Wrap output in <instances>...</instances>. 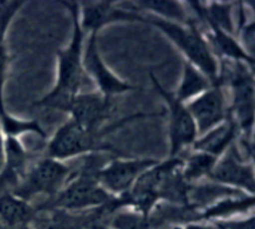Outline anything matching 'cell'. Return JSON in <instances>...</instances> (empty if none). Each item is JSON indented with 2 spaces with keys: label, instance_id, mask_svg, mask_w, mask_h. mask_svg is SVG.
Here are the masks:
<instances>
[{
  "label": "cell",
  "instance_id": "obj_1",
  "mask_svg": "<svg viewBox=\"0 0 255 229\" xmlns=\"http://www.w3.org/2000/svg\"><path fill=\"white\" fill-rule=\"evenodd\" d=\"M71 16V37L67 46L57 50V72L54 86L49 92L34 102L35 106L51 109L55 111L64 112L70 100L81 92L82 82L85 79L84 57L85 34L79 22V2L62 1Z\"/></svg>",
  "mask_w": 255,
  "mask_h": 229
},
{
  "label": "cell",
  "instance_id": "obj_2",
  "mask_svg": "<svg viewBox=\"0 0 255 229\" xmlns=\"http://www.w3.org/2000/svg\"><path fill=\"white\" fill-rule=\"evenodd\" d=\"M159 114H162L137 112L121 119H117L114 123H107L101 128H85L69 118L55 131V133L46 142L45 156L65 162L66 159H72L76 157L100 153L105 149L107 151L105 137L129 122L147 118V117L159 116Z\"/></svg>",
  "mask_w": 255,
  "mask_h": 229
},
{
  "label": "cell",
  "instance_id": "obj_3",
  "mask_svg": "<svg viewBox=\"0 0 255 229\" xmlns=\"http://www.w3.org/2000/svg\"><path fill=\"white\" fill-rule=\"evenodd\" d=\"M137 22L156 27L182 52L187 62L201 70L213 85L219 84L221 62L212 52L206 36L197 26L196 20L192 19L187 24H179L139 14Z\"/></svg>",
  "mask_w": 255,
  "mask_h": 229
},
{
  "label": "cell",
  "instance_id": "obj_4",
  "mask_svg": "<svg viewBox=\"0 0 255 229\" xmlns=\"http://www.w3.org/2000/svg\"><path fill=\"white\" fill-rule=\"evenodd\" d=\"M219 84L231 89L229 117L247 139H252L254 126V66L246 62L219 61Z\"/></svg>",
  "mask_w": 255,
  "mask_h": 229
},
{
  "label": "cell",
  "instance_id": "obj_5",
  "mask_svg": "<svg viewBox=\"0 0 255 229\" xmlns=\"http://www.w3.org/2000/svg\"><path fill=\"white\" fill-rule=\"evenodd\" d=\"M100 167H85L80 173L72 174L66 186L54 197L52 207L60 211H82L109 206L114 197L97 182L96 172Z\"/></svg>",
  "mask_w": 255,
  "mask_h": 229
},
{
  "label": "cell",
  "instance_id": "obj_6",
  "mask_svg": "<svg viewBox=\"0 0 255 229\" xmlns=\"http://www.w3.org/2000/svg\"><path fill=\"white\" fill-rule=\"evenodd\" d=\"M70 167L65 162L45 156L29 167L12 193L29 202L35 196L54 198L72 177Z\"/></svg>",
  "mask_w": 255,
  "mask_h": 229
},
{
  "label": "cell",
  "instance_id": "obj_7",
  "mask_svg": "<svg viewBox=\"0 0 255 229\" xmlns=\"http://www.w3.org/2000/svg\"><path fill=\"white\" fill-rule=\"evenodd\" d=\"M149 79L154 91L159 95L166 105L168 117L169 158L179 157L184 149L193 146L196 139L198 138L196 123L187 109V105L179 101L173 91L164 87L152 71L149 72Z\"/></svg>",
  "mask_w": 255,
  "mask_h": 229
},
{
  "label": "cell",
  "instance_id": "obj_8",
  "mask_svg": "<svg viewBox=\"0 0 255 229\" xmlns=\"http://www.w3.org/2000/svg\"><path fill=\"white\" fill-rule=\"evenodd\" d=\"M97 39H99V34L87 35L84 47V57H82L85 75L91 79V81L96 86L97 92L110 99H114L115 96L138 90L136 85H132L126 80L121 79L105 62L100 52Z\"/></svg>",
  "mask_w": 255,
  "mask_h": 229
},
{
  "label": "cell",
  "instance_id": "obj_9",
  "mask_svg": "<svg viewBox=\"0 0 255 229\" xmlns=\"http://www.w3.org/2000/svg\"><path fill=\"white\" fill-rule=\"evenodd\" d=\"M157 162L154 158H114L100 167L96 179L110 196L120 198Z\"/></svg>",
  "mask_w": 255,
  "mask_h": 229
},
{
  "label": "cell",
  "instance_id": "obj_10",
  "mask_svg": "<svg viewBox=\"0 0 255 229\" xmlns=\"http://www.w3.org/2000/svg\"><path fill=\"white\" fill-rule=\"evenodd\" d=\"M209 181L226 188L254 196V164L243 158L236 142L226 153L219 157Z\"/></svg>",
  "mask_w": 255,
  "mask_h": 229
},
{
  "label": "cell",
  "instance_id": "obj_11",
  "mask_svg": "<svg viewBox=\"0 0 255 229\" xmlns=\"http://www.w3.org/2000/svg\"><path fill=\"white\" fill-rule=\"evenodd\" d=\"M64 112L85 128H101L114 114V99L97 91L79 92L70 100Z\"/></svg>",
  "mask_w": 255,
  "mask_h": 229
},
{
  "label": "cell",
  "instance_id": "obj_12",
  "mask_svg": "<svg viewBox=\"0 0 255 229\" xmlns=\"http://www.w3.org/2000/svg\"><path fill=\"white\" fill-rule=\"evenodd\" d=\"M223 89L221 84H216L186 104L196 123L198 136L229 118V105Z\"/></svg>",
  "mask_w": 255,
  "mask_h": 229
},
{
  "label": "cell",
  "instance_id": "obj_13",
  "mask_svg": "<svg viewBox=\"0 0 255 229\" xmlns=\"http://www.w3.org/2000/svg\"><path fill=\"white\" fill-rule=\"evenodd\" d=\"M138 12L127 9L121 1L79 2V22L85 34H99L115 22L136 21Z\"/></svg>",
  "mask_w": 255,
  "mask_h": 229
},
{
  "label": "cell",
  "instance_id": "obj_14",
  "mask_svg": "<svg viewBox=\"0 0 255 229\" xmlns=\"http://www.w3.org/2000/svg\"><path fill=\"white\" fill-rule=\"evenodd\" d=\"M239 134L238 127L229 117L214 128L198 136L191 148H193V151L206 152L219 158L236 143Z\"/></svg>",
  "mask_w": 255,
  "mask_h": 229
},
{
  "label": "cell",
  "instance_id": "obj_15",
  "mask_svg": "<svg viewBox=\"0 0 255 229\" xmlns=\"http://www.w3.org/2000/svg\"><path fill=\"white\" fill-rule=\"evenodd\" d=\"M127 9L138 14L144 11L148 15L167 21L187 24L193 17L189 15L187 2L171 1V0H142V1H121Z\"/></svg>",
  "mask_w": 255,
  "mask_h": 229
},
{
  "label": "cell",
  "instance_id": "obj_16",
  "mask_svg": "<svg viewBox=\"0 0 255 229\" xmlns=\"http://www.w3.org/2000/svg\"><path fill=\"white\" fill-rule=\"evenodd\" d=\"M255 197L244 193H233L226 197H222L218 201L212 203L211 206L203 209L199 218L213 219V218H229L237 214H243L252 212L254 209Z\"/></svg>",
  "mask_w": 255,
  "mask_h": 229
},
{
  "label": "cell",
  "instance_id": "obj_17",
  "mask_svg": "<svg viewBox=\"0 0 255 229\" xmlns=\"http://www.w3.org/2000/svg\"><path fill=\"white\" fill-rule=\"evenodd\" d=\"M34 214V209L27 201L10 191L0 193V221L5 226L10 228L24 226L31 221Z\"/></svg>",
  "mask_w": 255,
  "mask_h": 229
},
{
  "label": "cell",
  "instance_id": "obj_18",
  "mask_svg": "<svg viewBox=\"0 0 255 229\" xmlns=\"http://www.w3.org/2000/svg\"><path fill=\"white\" fill-rule=\"evenodd\" d=\"M212 86H213L212 81L201 70H198L189 62L184 61L181 81H179L176 91L173 92L179 101L188 104L189 101L198 97L199 95L206 92Z\"/></svg>",
  "mask_w": 255,
  "mask_h": 229
},
{
  "label": "cell",
  "instance_id": "obj_19",
  "mask_svg": "<svg viewBox=\"0 0 255 229\" xmlns=\"http://www.w3.org/2000/svg\"><path fill=\"white\" fill-rule=\"evenodd\" d=\"M218 158L201 151H193L186 159H182L181 173L184 181L189 184L211 178Z\"/></svg>",
  "mask_w": 255,
  "mask_h": 229
},
{
  "label": "cell",
  "instance_id": "obj_20",
  "mask_svg": "<svg viewBox=\"0 0 255 229\" xmlns=\"http://www.w3.org/2000/svg\"><path fill=\"white\" fill-rule=\"evenodd\" d=\"M0 128L5 137L20 138L24 134H35L41 139H46V132L37 119L20 118L9 114L6 110L0 112Z\"/></svg>",
  "mask_w": 255,
  "mask_h": 229
},
{
  "label": "cell",
  "instance_id": "obj_21",
  "mask_svg": "<svg viewBox=\"0 0 255 229\" xmlns=\"http://www.w3.org/2000/svg\"><path fill=\"white\" fill-rule=\"evenodd\" d=\"M110 218L111 229H151L149 217L132 208L121 207L115 209Z\"/></svg>",
  "mask_w": 255,
  "mask_h": 229
},
{
  "label": "cell",
  "instance_id": "obj_22",
  "mask_svg": "<svg viewBox=\"0 0 255 229\" xmlns=\"http://www.w3.org/2000/svg\"><path fill=\"white\" fill-rule=\"evenodd\" d=\"M24 4V1H19V0L0 1V46L5 45L7 31Z\"/></svg>",
  "mask_w": 255,
  "mask_h": 229
},
{
  "label": "cell",
  "instance_id": "obj_23",
  "mask_svg": "<svg viewBox=\"0 0 255 229\" xmlns=\"http://www.w3.org/2000/svg\"><path fill=\"white\" fill-rule=\"evenodd\" d=\"M10 66V55L7 51L6 46H0V112H2L5 109L4 105V89L6 84L7 72H9Z\"/></svg>",
  "mask_w": 255,
  "mask_h": 229
},
{
  "label": "cell",
  "instance_id": "obj_24",
  "mask_svg": "<svg viewBox=\"0 0 255 229\" xmlns=\"http://www.w3.org/2000/svg\"><path fill=\"white\" fill-rule=\"evenodd\" d=\"M36 229H82L76 221L67 218L66 216L52 217L49 221H45Z\"/></svg>",
  "mask_w": 255,
  "mask_h": 229
},
{
  "label": "cell",
  "instance_id": "obj_25",
  "mask_svg": "<svg viewBox=\"0 0 255 229\" xmlns=\"http://www.w3.org/2000/svg\"><path fill=\"white\" fill-rule=\"evenodd\" d=\"M217 226L219 229H254V217L251 216L244 221L218 222Z\"/></svg>",
  "mask_w": 255,
  "mask_h": 229
},
{
  "label": "cell",
  "instance_id": "obj_26",
  "mask_svg": "<svg viewBox=\"0 0 255 229\" xmlns=\"http://www.w3.org/2000/svg\"><path fill=\"white\" fill-rule=\"evenodd\" d=\"M5 164V136L2 134L1 128H0V173L4 169Z\"/></svg>",
  "mask_w": 255,
  "mask_h": 229
},
{
  "label": "cell",
  "instance_id": "obj_27",
  "mask_svg": "<svg viewBox=\"0 0 255 229\" xmlns=\"http://www.w3.org/2000/svg\"><path fill=\"white\" fill-rule=\"evenodd\" d=\"M184 229H212L211 227L207 226H202V224H196V223H189L187 224L186 228Z\"/></svg>",
  "mask_w": 255,
  "mask_h": 229
},
{
  "label": "cell",
  "instance_id": "obj_28",
  "mask_svg": "<svg viewBox=\"0 0 255 229\" xmlns=\"http://www.w3.org/2000/svg\"><path fill=\"white\" fill-rule=\"evenodd\" d=\"M91 229H111V228H105V227H94Z\"/></svg>",
  "mask_w": 255,
  "mask_h": 229
}]
</instances>
